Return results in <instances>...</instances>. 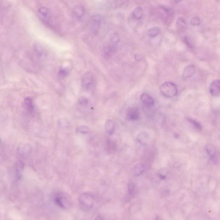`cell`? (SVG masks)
Here are the masks:
<instances>
[{
	"label": "cell",
	"mask_w": 220,
	"mask_h": 220,
	"mask_svg": "<svg viewBox=\"0 0 220 220\" xmlns=\"http://www.w3.org/2000/svg\"><path fill=\"white\" fill-rule=\"evenodd\" d=\"M206 150L210 159L213 163L217 161V155L216 150L212 145H207L206 146Z\"/></svg>",
	"instance_id": "8"
},
{
	"label": "cell",
	"mask_w": 220,
	"mask_h": 220,
	"mask_svg": "<svg viewBox=\"0 0 220 220\" xmlns=\"http://www.w3.org/2000/svg\"><path fill=\"white\" fill-rule=\"evenodd\" d=\"M73 12L76 17L81 18L83 16L85 13L84 7L81 5H77L74 8Z\"/></svg>",
	"instance_id": "13"
},
{
	"label": "cell",
	"mask_w": 220,
	"mask_h": 220,
	"mask_svg": "<svg viewBox=\"0 0 220 220\" xmlns=\"http://www.w3.org/2000/svg\"><path fill=\"white\" fill-rule=\"evenodd\" d=\"M88 100L85 97H81L79 99V103L81 105H85L88 103Z\"/></svg>",
	"instance_id": "28"
},
{
	"label": "cell",
	"mask_w": 220,
	"mask_h": 220,
	"mask_svg": "<svg viewBox=\"0 0 220 220\" xmlns=\"http://www.w3.org/2000/svg\"><path fill=\"white\" fill-rule=\"evenodd\" d=\"M102 17L99 15L93 16L91 18V28L94 34H97L99 31L102 23Z\"/></svg>",
	"instance_id": "4"
},
{
	"label": "cell",
	"mask_w": 220,
	"mask_h": 220,
	"mask_svg": "<svg viewBox=\"0 0 220 220\" xmlns=\"http://www.w3.org/2000/svg\"><path fill=\"white\" fill-rule=\"evenodd\" d=\"M196 71L195 66L193 65H189L184 69L182 76L184 78H190L194 76Z\"/></svg>",
	"instance_id": "9"
},
{
	"label": "cell",
	"mask_w": 220,
	"mask_h": 220,
	"mask_svg": "<svg viewBox=\"0 0 220 220\" xmlns=\"http://www.w3.org/2000/svg\"><path fill=\"white\" fill-rule=\"evenodd\" d=\"M161 32V29L158 27L150 28L148 30V34L150 37H154L158 35Z\"/></svg>",
	"instance_id": "18"
},
{
	"label": "cell",
	"mask_w": 220,
	"mask_h": 220,
	"mask_svg": "<svg viewBox=\"0 0 220 220\" xmlns=\"http://www.w3.org/2000/svg\"><path fill=\"white\" fill-rule=\"evenodd\" d=\"M190 23L192 25H194V26H197V25H199L201 23L200 18L197 16H195L191 19Z\"/></svg>",
	"instance_id": "25"
},
{
	"label": "cell",
	"mask_w": 220,
	"mask_h": 220,
	"mask_svg": "<svg viewBox=\"0 0 220 220\" xmlns=\"http://www.w3.org/2000/svg\"><path fill=\"white\" fill-rule=\"evenodd\" d=\"M176 27L178 31L185 32L187 28V23L183 17H179L176 23Z\"/></svg>",
	"instance_id": "12"
},
{
	"label": "cell",
	"mask_w": 220,
	"mask_h": 220,
	"mask_svg": "<svg viewBox=\"0 0 220 220\" xmlns=\"http://www.w3.org/2000/svg\"><path fill=\"white\" fill-rule=\"evenodd\" d=\"M23 168V164L21 161L18 162L16 163V173L18 177H20L21 173H22V170Z\"/></svg>",
	"instance_id": "21"
},
{
	"label": "cell",
	"mask_w": 220,
	"mask_h": 220,
	"mask_svg": "<svg viewBox=\"0 0 220 220\" xmlns=\"http://www.w3.org/2000/svg\"><path fill=\"white\" fill-rule=\"evenodd\" d=\"M119 36L118 35L116 34V33L113 34L112 36H111V41L113 43H115V44H117V43H118L119 41Z\"/></svg>",
	"instance_id": "26"
},
{
	"label": "cell",
	"mask_w": 220,
	"mask_h": 220,
	"mask_svg": "<svg viewBox=\"0 0 220 220\" xmlns=\"http://www.w3.org/2000/svg\"><path fill=\"white\" fill-rule=\"evenodd\" d=\"M24 106L27 110L29 112L33 111L34 106L32 99L29 98H27L24 101Z\"/></svg>",
	"instance_id": "17"
},
{
	"label": "cell",
	"mask_w": 220,
	"mask_h": 220,
	"mask_svg": "<svg viewBox=\"0 0 220 220\" xmlns=\"http://www.w3.org/2000/svg\"><path fill=\"white\" fill-rule=\"evenodd\" d=\"M136 193V186L134 185V183L132 182H130L129 185L128 187V194L129 195L130 197H132L134 196Z\"/></svg>",
	"instance_id": "20"
},
{
	"label": "cell",
	"mask_w": 220,
	"mask_h": 220,
	"mask_svg": "<svg viewBox=\"0 0 220 220\" xmlns=\"http://www.w3.org/2000/svg\"><path fill=\"white\" fill-rule=\"evenodd\" d=\"M133 15L135 18L137 20H140L142 18L143 15V10L142 7H138L133 11Z\"/></svg>",
	"instance_id": "16"
},
{
	"label": "cell",
	"mask_w": 220,
	"mask_h": 220,
	"mask_svg": "<svg viewBox=\"0 0 220 220\" xmlns=\"http://www.w3.org/2000/svg\"><path fill=\"white\" fill-rule=\"evenodd\" d=\"M134 175L136 176L142 174L144 171V166L141 163L138 164L134 166L133 168Z\"/></svg>",
	"instance_id": "15"
},
{
	"label": "cell",
	"mask_w": 220,
	"mask_h": 220,
	"mask_svg": "<svg viewBox=\"0 0 220 220\" xmlns=\"http://www.w3.org/2000/svg\"><path fill=\"white\" fill-rule=\"evenodd\" d=\"M31 147L28 144H21L18 148V152L19 155L23 157H27L31 152Z\"/></svg>",
	"instance_id": "7"
},
{
	"label": "cell",
	"mask_w": 220,
	"mask_h": 220,
	"mask_svg": "<svg viewBox=\"0 0 220 220\" xmlns=\"http://www.w3.org/2000/svg\"><path fill=\"white\" fill-rule=\"evenodd\" d=\"M58 123L60 127L62 128L67 127L69 125V121L65 118H61L59 120Z\"/></svg>",
	"instance_id": "23"
},
{
	"label": "cell",
	"mask_w": 220,
	"mask_h": 220,
	"mask_svg": "<svg viewBox=\"0 0 220 220\" xmlns=\"http://www.w3.org/2000/svg\"><path fill=\"white\" fill-rule=\"evenodd\" d=\"M140 112L138 108H130L127 114L128 119L132 121H136L139 119Z\"/></svg>",
	"instance_id": "5"
},
{
	"label": "cell",
	"mask_w": 220,
	"mask_h": 220,
	"mask_svg": "<svg viewBox=\"0 0 220 220\" xmlns=\"http://www.w3.org/2000/svg\"><path fill=\"white\" fill-rule=\"evenodd\" d=\"M79 202L82 209L84 210H89L92 209L94 204V198L91 194L84 193L80 195Z\"/></svg>",
	"instance_id": "2"
},
{
	"label": "cell",
	"mask_w": 220,
	"mask_h": 220,
	"mask_svg": "<svg viewBox=\"0 0 220 220\" xmlns=\"http://www.w3.org/2000/svg\"><path fill=\"white\" fill-rule=\"evenodd\" d=\"M160 91L165 97L173 98L178 93V89L176 85L171 82H166L161 86Z\"/></svg>",
	"instance_id": "1"
},
{
	"label": "cell",
	"mask_w": 220,
	"mask_h": 220,
	"mask_svg": "<svg viewBox=\"0 0 220 220\" xmlns=\"http://www.w3.org/2000/svg\"><path fill=\"white\" fill-rule=\"evenodd\" d=\"M184 41L185 42V44L187 45V46H188V47L190 48H193V46H192V44H191L190 42L189 39H188L187 37H185L184 39Z\"/></svg>",
	"instance_id": "29"
},
{
	"label": "cell",
	"mask_w": 220,
	"mask_h": 220,
	"mask_svg": "<svg viewBox=\"0 0 220 220\" xmlns=\"http://www.w3.org/2000/svg\"><path fill=\"white\" fill-rule=\"evenodd\" d=\"M142 58L141 56H139V55H136L135 56V59L137 61H140L142 59Z\"/></svg>",
	"instance_id": "31"
},
{
	"label": "cell",
	"mask_w": 220,
	"mask_h": 220,
	"mask_svg": "<svg viewBox=\"0 0 220 220\" xmlns=\"http://www.w3.org/2000/svg\"><path fill=\"white\" fill-rule=\"evenodd\" d=\"M187 119L189 122H190V123L193 124V125L195 127V128L198 129H201L202 127V125H201L200 123H199L198 122L196 121V120L188 118Z\"/></svg>",
	"instance_id": "24"
},
{
	"label": "cell",
	"mask_w": 220,
	"mask_h": 220,
	"mask_svg": "<svg viewBox=\"0 0 220 220\" xmlns=\"http://www.w3.org/2000/svg\"><path fill=\"white\" fill-rule=\"evenodd\" d=\"M105 128L107 132L110 134L112 135L114 133L115 130V123L112 120H108L106 122Z\"/></svg>",
	"instance_id": "14"
},
{
	"label": "cell",
	"mask_w": 220,
	"mask_h": 220,
	"mask_svg": "<svg viewBox=\"0 0 220 220\" xmlns=\"http://www.w3.org/2000/svg\"><path fill=\"white\" fill-rule=\"evenodd\" d=\"M174 1L176 3H178L180 2H181V1H182V0H174Z\"/></svg>",
	"instance_id": "32"
},
{
	"label": "cell",
	"mask_w": 220,
	"mask_h": 220,
	"mask_svg": "<svg viewBox=\"0 0 220 220\" xmlns=\"http://www.w3.org/2000/svg\"><path fill=\"white\" fill-rule=\"evenodd\" d=\"M67 74H68V71H67L66 69L62 68V69L60 70V75L64 76L67 75Z\"/></svg>",
	"instance_id": "30"
},
{
	"label": "cell",
	"mask_w": 220,
	"mask_h": 220,
	"mask_svg": "<svg viewBox=\"0 0 220 220\" xmlns=\"http://www.w3.org/2000/svg\"><path fill=\"white\" fill-rule=\"evenodd\" d=\"M141 100L143 103L148 107H152L154 105L155 102L151 96L146 93H143L141 96Z\"/></svg>",
	"instance_id": "10"
},
{
	"label": "cell",
	"mask_w": 220,
	"mask_h": 220,
	"mask_svg": "<svg viewBox=\"0 0 220 220\" xmlns=\"http://www.w3.org/2000/svg\"><path fill=\"white\" fill-rule=\"evenodd\" d=\"M220 92V81L219 80L214 81L210 86V92L214 96L219 95Z\"/></svg>",
	"instance_id": "6"
},
{
	"label": "cell",
	"mask_w": 220,
	"mask_h": 220,
	"mask_svg": "<svg viewBox=\"0 0 220 220\" xmlns=\"http://www.w3.org/2000/svg\"><path fill=\"white\" fill-rule=\"evenodd\" d=\"M54 201L57 206L62 209H67L69 202L67 197L62 193H57L55 195Z\"/></svg>",
	"instance_id": "3"
},
{
	"label": "cell",
	"mask_w": 220,
	"mask_h": 220,
	"mask_svg": "<svg viewBox=\"0 0 220 220\" xmlns=\"http://www.w3.org/2000/svg\"><path fill=\"white\" fill-rule=\"evenodd\" d=\"M93 82V77L91 73L85 74L82 79V85L84 88H89Z\"/></svg>",
	"instance_id": "11"
},
{
	"label": "cell",
	"mask_w": 220,
	"mask_h": 220,
	"mask_svg": "<svg viewBox=\"0 0 220 220\" xmlns=\"http://www.w3.org/2000/svg\"><path fill=\"white\" fill-rule=\"evenodd\" d=\"M39 12L44 16H47L48 13V10L45 7H42L40 8Z\"/></svg>",
	"instance_id": "27"
},
{
	"label": "cell",
	"mask_w": 220,
	"mask_h": 220,
	"mask_svg": "<svg viewBox=\"0 0 220 220\" xmlns=\"http://www.w3.org/2000/svg\"><path fill=\"white\" fill-rule=\"evenodd\" d=\"M148 138V135L146 132H141L139 134L137 139L141 144H145Z\"/></svg>",
	"instance_id": "19"
},
{
	"label": "cell",
	"mask_w": 220,
	"mask_h": 220,
	"mask_svg": "<svg viewBox=\"0 0 220 220\" xmlns=\"http://www.w3.org/2000/svg\"><path fill=\"white\" fill-rule=\"evenodd\" d=\"M90 129L86 126H81L78 127L77 131L82 134H87L90 132Z\"/></svg>",
	"instance_id": "22"
}]
</instances>
